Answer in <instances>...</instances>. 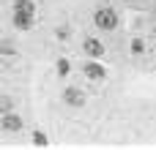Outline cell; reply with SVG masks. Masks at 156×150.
Wrapping results in <instances>:
<instances>
[{
	"label": "cell",
	"instance_id": "obj_1",
	"mask_svg": "<svg viewBox=\"0 0 156 150\" xmlns=\"http://www.w3.org/2000/svg\"><path fill=\"white\" fill-rule=\"evenodd\" d=\"M93 25L101 27V30H115L118 14H115L112 8H99V11H93Z\"/></svg>",
	"mask_w": 156,
	"mask_h": 150
},
{
	"label": "cell",
	"instance_id": "obj_2",
	"mask_svg": "<svg viewBox=\"0 0 156 150\" xmlns=\"http://www.w3.org/2000/svg\"><path fill=\"white\" fill-rule=\"evenodd\" d=\"M22 126H25V120H22L19 115H14V109L0 115V128H3L5 134H19V131H22Z\"/></svg>",
	"mask_w": 156,
	"mask_h": 150
},
{
	"label": "cell",
	"instance_id": "obj_3",
	"mask_svg": "<svg viewBox=\"0 0 156 150\" xmlns=\"http://www.w3.org/2000/svg\"><path fill=\"white\" fill-rule=\"evenodd\" d=\"M82 71H85V77H88L90 82H104V77H107L104 66H101V63H99L96 57H90V60L85 63V68H82Z\"/></svg>",
	"mask_w": 156,
	"mask_h": 150
},
{
	"label": "cell",
	"instance_id": "obj_4",
	"mask_svg": "<svg viewBox=\"0 0 156 150\" xmlns=\"http://www.w3.org/2000/svg\"><path fill=\"white\" fill-rule=\"evenodd\" d=\"M11 22L16 30H30L33 22H36V14H25V11H14L11 14Z\"/></svg>",
	"mask_w": 156,
	"mask_h": 150
},
{
	"label": "cell",
	"instance_id": "obj_5",
	"mask_svg": "<svg viewBox=\"0 0 156 150\" xmlns=\"http://www.w3.org/2000/svg\"><path fill=\"white\" fill-rule=\"evenodd\" d=\"M82 49H85L88 57H96V60L104 55V44H101L99 38H85V41H82Z\"/></svg>",
	"mask_w": 156,
	"mask_h": 150
},
{
	"label": "cell",
	"instance_id": "obj_6",
	"mask_svg": "<svg viewBox=\"0 0 156 150\" xmlns=\"http://www.w3.org/2000/svg\"><path fill=\"white\" fill-rule=\"evenodd\" d=\"M63 101H66L69 107H82V104H85V93H82L80 87H66V90H63Z\"/></svg>",
	"mask_w": 156,
	"mask_h": 150
},
{
	"label": "cell",
	"instance_id": "obj_7",
	"mask_svg": "<svg viewBox=\"0 0 156 150\" xmlns=\"http://www.w3.org/2000/svg\"><path fill=\"white\" fill-rule=\"evenodd\" d=\"M14 11H25V14H36L33 0H14Z\"/></svg>",
	"mask_w": 156,
	"mask_h": 150
},
{
	"label": "cell",
	"instance_id": "obj_8",
	"mask_svg": "<svg viewBox=\"0 0 156 150\" xmlns=\"http://www.w3.org/2000/svg\"><path fill=\"white\" fill-rule=\"evenodd\" d=\"M69 71H71V60L60 57L58 60V77H69Z\"/></svg>",
	"mask_w": 156,
	"mask_h": 150
},
{
	"label": "cell",
	"instance_id": "obj_9",
	"mask_svg": "<svg viewBox=\"0 0 156 150\" xmlns=\"http://www.w3.org/2000/svg\"><path fill=\"white\" fill-rule=\"evenodd\" d=\"M33 145H38V148H47V145H49V137H47L44 131H33Z\"/></svg>",
	"mask_w": 156,
	"mask_h": 150
},
{
	"label": "cell",
	"instance_id": "obj_10",
	"mask_svg": "<svg viewBox=\"0 0 156 150\" xmlns=\"http://www.w3.org/2000/svg\"><path fill=\"white\" fill-rule=\"evenodd\" d=\"M0 55H16V46L5 38H0Z\"/></svg>",
	"mask_w": 156,
	"mask_h": 150
},
{
	"label": "cell",
	"instance_id": "obj_11",
	"mask_svg": "<svg viewBox=\"0 0 156 150\" xmlns=\"http://www.w3.org/2000/svg\"><path fill=\"white\" fill-rule=\"evenodd\" d=\"M11 109H14V101H11L8 96H0V115H3V112H11Z\"/></svg>",
	"mask_w": 156,
	"mask_h": 150
},
{
	"label": "cell",
	"instance_id": "obj_12",
	"mask_svg": "<svg viewBox=\"0 0 156 150\" xmlns=\"http://www.w3.org/2000/svg\"><path fill=\"white\" fill-rule=\"evenodd\" d=\"M55 36H58V41H69V36H71V30H69V27L63 25V27H58V30H55Z\"/></svg>",
	"mask_w": 156,
	"mask_h": 150
},
{
	"label": "cell",
	"instance_id": "obj_13",
	"mask_svg": "<svg viewBox=\"0 0 156 150\" xmlns=\"http://www.w3.org/2000/svg\"><path fill=\"white\" fill-rule=\"evenodd\" d=\"M143 49H145V44H143V38H134V41H132V52H134V55H140Z\"/></svg>",
	"mask_w": 156,
	"mask_h": 150
}]
</instances>
